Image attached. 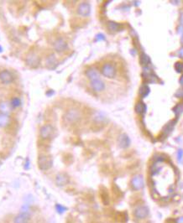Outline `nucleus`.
<instances>
[{"label": "nucleus", "instance_id": "nucleus-24", "mask_svg": "<svg viewBox=\"0 0 183 223\" xmlns=\"http://www.w3.org/2000/svg\"><path fill=\"white\" fill-rule=\"evenodd\" d=\"M94 120H95L97 122H103L104 121H106V118L105 116H103L102 113H97L94 118Z\"/></svg>", "mask_w": 183, "mask_h": 223}, {"label": "nucleus", "instance_id": "nucleus-35", "mask_svg": "<svg viewBox=\"0 0 183 223\" xmlns=\"http://www.w3.org/2000/svg\"><path fill=\"white\" fill-rule=\"evenodd\" d=\"M181 42H182L183 44V34H182V37H181Z\"/></svg>", "mask_w": 183, "mask_h": 223}, {"label": "nucleus", "instance_id": "nucleus-8", "mask_svg": "<svg viewBox=\"0 0 183 223\" xmlns=\"http://www.w3.org/2000/svg\"><path fill=\"white\" fill-rule=\"evenodd\" d=\"M77 13L79 15L83 16V17H87L88 16L90 13H91V6L88 3H81L77 9Z\"/></svg>", "mask_w": 183, "mask_h": 223}, {"label": "nucleus", "instance_id": "nucleus-10", "mask_svg": "<svg viewBox=\"0 0 183 223\" xmlns=\"http://www.w3.org/2000/svg\"><path fill=\"white\" fill-rule=\"evenodd\" d=\"M54 48L57 52H63L67 48V43L65 41L64 39L59 38L54 42Z\"/></svg>", "mask_w": 183, "mask_h": 223}, {"label": "nucleus", "instance_id": "nucleus-6", "mask_svg": "<svg viewBox=\"0 0 183 223\" xmlns=\"http://www.w3.org/2000/svg\"><path fill=\"white\" fill-rule=\"evenodd\" d=\"M54 129L51 124H45V125L42 126L40 131V134H41V139H47L51 138L52 133H53Z\"/></svg>", "mask_w": 183, "mask_h": 223}, {"label": "nucleus", "instance_id": "nucleus-4", "mask_svg": "<svg viewBox=\"0 0 183 223\" xmlns=\"http://www.w3.org/2000/svg\"><path fill=\"white\" fill-rule=\"evenodd\" d=\"M31 216L28 211H24L14 217V223H29L30 221Z\"/></svg>", "mask_w": 183, "mask_h": 223}, {"label": "nucleus", "instance_id": "nucleus-25", "mask_svg": "<svg viewBox=\"0 0 183 223\" xmlns=\"http://www.w3.org/2000/svg\"><path fill=\"white\" fill-rule=\"evenodd\" d=\"M56 210L59 214H63L66 211V208L61 204H57V205H56Z\"/></svg>", "mask_w": 183, "mask_h": 223}, {"label": "nucleus", "instance_id": "nucleus-19", "mask_svg": "<svg viewBox=\"0 0 183 223\" xmlns=\"http://www.w3.org/2000/svg\"><path fill=\"white\" fill-rule=\"evenodd\" d=\"M108 27L111 31L113 32H116V31H119L121 28V24L119 23H116L113 21H109L108 23Z\"/></svg>", "mask_w": 183, "mask_h": 223}, {"label": "nucleus", "instance_id": "nucleus-36", "mask_svg": "<svg viewBox=\"0 0 183 223\" xmlns=\"http://www.w3.org/2000/svg\"><path fill=\"white\" fill-rule=\"evenodd\" d=\"M0 165H1V160H0Z\"/></svg>", "mask_w": 183, "mask_h": 223}, {"label": "nucleus", "instance_id": "nucleus-30", "mask_svg": "<svg viewBox=\"0 0 183 223\" xmlns=\"http://www.w3.org/2000/svg\"><path fill=\"white\" fill-rule=\"evenodd\" d=\"M176 95L177 96V97H183V89H179Z\"/></svg>", "mask_w": 183, "mask_h": 223}, {"label": "nucleus", "instance_id": "nucleus-26", "mask_svg": "<svg viewBox=\"0 0 183 223\" xmlns=\"http://www.w3.org/2000/svg\"><path fill=\"white\" fill-rule=\"evenodd\" d=\"M175 69H176V72L181 73L183 71V62H176L175 64Z\"/></svg>", "mask_w": 183, "mask_h": 223}, {"label": "nucleus", "instance_id": "nucleus-12", "mask_svg": "<svg viewBox=\"0 0 183 223\" xmlns=\"http://www.w3.org/2000/svg\"><path fill=\"white\" fill-rule=\"evenodd\" d=\"M91 87L93 89V91L99 92V91H102V90H104L105 84L101 79H97V80L91 81Z\"/></svg>", "mask_w": 183, "mask_h": 223}, {"label": "nucleus", "instance_id": "nucleus-31", "mask_svg": "<svg viewBox=\"0 0 183 223\" xmlns=\"http://www.w3.org/2000/svg\"><path fill=\"white\" fill-rule=\"evenodd\" d=\"M178 55H179V56L181 59H183V46L181 49H180V51H178Z\"/></svg>", "mask_w": 183, "mask_h": 223}, {"label": "nucleus", "instance_id": "nucleus-13", "mask_svg": "<svg viewBox=\"0 0 183 223\" xmlns=\"http://www.w3.org/2000/svg\"><path fill=\"white\" fill-rule=\"evenodd\" d=\"M118 143H119V145L120 148L122 149H126L128 148L130 144V139H129V136L125 134V133H123L119 136V139H118Z\"/></svg>", "mask_w": 183, "mask_h": 223}, {"label": "nucleus", "instance_id": "nucleus-29", "mask_svg": "<svg viewBox=\"0 0 183 223\" xmlns=\"http://www.w3.org/2000/svg\"><path fill=\"white\" fill-rule=\"evenodd\" d=\"M104 40H105V36H104V34H97V36H96V41H104Z\"/></svg>", "mask_w": 183, "mask_h": 223}, {"label": "nucleus", "instance_id": "nucleus-22", "mask_svg": "<svg viewBox=\"0 0 183 223\" xmlns=\"http://www.w3.org/2000/svg\"><path fill=\"white\" fill-rule=\"evenodd\" d=\"M140 61H141V64L142 65H147L149 64L150 59H149V57L147 55L143 53V54L141 55V56H140Z\"/></svg>", "mask_w": 183, "mask_h": 223}, {"label": "nucleus", "instance_id": "nucleus-17", "mask_svg": "<svg viewBox=\"0 0 183 223\" xmlns=\"http://www.w3.org/2000/svg\"><path fill=\"white\" fill-rule=\"evenodd\" d=\"M10 123V117L0 112V128H5Z\"/></svg>", "mask_w": 183, "mask_h": 223}, {"label": "nucleus", "instance_id": "nucleus-9", "mask_svg": "<svg viewBox=\"0 0 183 223\" xmlns=\"http://www.w3.org/2000/svg\"><path fill=\"white\" fill-rule=\"evenodd\" d=\"M13 80H14V76H13V75L10 71L4 70V71H2L0 72V81L3 83L9 84V83H11Z\"/></svg>", "mask_w": 183, "mask_h": 223}, {"label": "nucleus", "instance_id": "nucleus-14", "mask_svg": "<svg viewBox=\"0 0 183 223\" xmlns=\"http://www.w3.org/2000/svg\"><path fill=\"white\" fill-rule=\"evenodd\" d=\"M13 110V107L9 101H2L0 102V112L9 115Z\"/></svg>", "mask_w": 183, "mask_h": 223}, {"label": "nucleus", "instance_id": "nucleus-33", "mask_svg": "<svg viewBox=\"0 0 183 223\" xmlns=\"http://www.w3.org/2000/svg\"><path fill=\"white\" fill-rule=\"evenodd\" d=\"M180 84L181 85V86H183V75L181 76V78H180Z\"/></svg>", "mask_w": 183, "mask_h": 223}, {"label": "nucleus", "instance_id": "nucleus-32", "mask_svg": "<svg viewBox=\"0 0 183 223\" xmlns=\"http://www.w3.org/2000/svg\"><path fill=\"white\" fill-rule=\"evenodd\" d=\"M176 223H183V216H181L179 218H177L176 221Z\"/></svg>", "mask_w": 183, "mask_h": 223}, {"label": "nucleus", "instance_id": "nucleus-27", "mask_svg": "<svg viewBox=\"0 0 183 223\" xmlns=\"http://www.w3.org/2000/svg\"><path fill=\"white\" fill-rule=\"evenodd\" d=\"M183 110V105L181 104H178L176 105L175 108H174V112H175V113H176V116L180 115L181 113V112Z\"/></svg>", "mask_w": 183, "mask_h": 223}, {"label": "nucleus", "instance_id": "nucleus-18", "mask_svg": "<svg viewBox=\"0 0 183 223\" xmlns=\"http://www.w3.org/2000/svg\"><path fill=\"white\" fill-rule=\"evenodd\" d=\"M56 65V58L55 56V55H50L46 59V66L50 69L54 68Z\"/></svg>", "mask_w": 183, "mask_h": 223}, {"label": "nucleus", "instance_id": "nucleus-5", "mask_svg": "<svg viewBox=\"0 0 183 223\" xmlns=\"http://www.w3.org/2000/svg\"><path fill=\"white\" fill-rule=\"evenodd\" d=\"M131 186L135 190H139L144 187V178L140 175L134 176L131 179Z\"/></svg>", "mask_w": 183, "mask_h": 223}, {"label": "nucleus", "instance_id": "nucleus-16", "mask_svg": "<svg viewBox=\"0 0 183 223\" xmlns=\"http://www.w3.org/2000/svg\"><path fill=\"white\" fill-rule=\"evenodd\" d=\"M86 75L90 79V81H93V80H97V79H100V75H99V71L93 69V68H90L88 71H86Z\"/></svg>", "mask_w": 183, "mask_h": 223}, {"label": "nucleus", "instance_id": "nucleus-28", "mask_svg": "<svg viewBox=\"0 0 183 223\" xmlns=\"http://www.w3.org/2000/svg\"><path fill=\"white\" fill-rule=\"evenodd\" d=\"M183 158V150L182 149H179L178 151H177V159H178V161L181 162V159Z\"/></svg>", "mask_w": 183, "mask_h": 223}, {"label": "nucleus", "instance_id": "nucleus-7", "mask_svg": "<svg viewBox=\"0 0 183 223\" xmlns=\"http://www.w3.org/2000/svg\"><path fill=\"white\" fill-rule=\"evenodd\" d=\"M134 215L138 219H144V218H145L146 216L149 215V209L146 206H138L135 210Z\"/></svg>", "mask_w": 183, "mask_h": 223}, {"label": "nucleus", "instance_id": "nucleus-1", "mask_svg": "<svg viewBox=\"0 0 183 223\" xmlns=\"http://www.w3.org/2000/svg\"><path fill=\"white\" fill-rule=\"evenodd\" d=\"M52 165H53V161L51 157H48L46 155H41L38 159L39 169H41L42 171H45V170L51 169Z\"/></svg>", "mask_w": 183, "mask_h": 223}, {"label": "nucleus", "instance_id": "nucleus-3", "mask_svg": "<svg viewBox=\"0 0 183 223\" xmlns=\"http://www.w3.org/2000/svg\"><path fill=\"white\" fill-rule=\"evenodd\" d=\"M102 74L108 78H113L116 75L115 67L110 63H106L102 67Z\"/></svg>", "mask_w": 183, "mask_h": 223}, {"label": "nucleus", "instance_id": "nucleus-20", "mask_svg": "<svg viewBox=\"0 0 183 223\" xmlns=\"http://www.w3.org/2000/svg\"><path fill=\"white\" fill-rule=\"evenodd\" d=\"M146 111V106L142 101H139L135 106V112L138 114H142Z\"/></svg>", "mask_w": 183, "mask_h": 223}, {"label": "nucleus", "instance_id": "nucleus-2", "mask_svg": "<svg viewBox=\"0 0 183 223\" xmlns=\"http://www.w3.org/2000/svg\"><path fill=\"white\" fill-rule=\"evenodd\" d=\"M80 118H81V112L76 108H72V109L68 110L64 116V119L66 120V122H70V123L77 122Z\"/></svg>", "mask_w": 183, "mask_h": 223}, {"label": "nucleus", "instance_id": "nucleus-21", "mask_svg": "<svg viewBox=\"0 0 183 223\" xmlns=\"http://www.w3.org/2000/svg\"><path fill=\"white\" fill-rule=\"evenodd\" d=\"M149 93V88L148 86H146V85H143L142 87H140L139 89V94L141 95V97H147Z\"/></svg>", "mask_w": 183, "mask_h": 223}, {"label": "nucleus", "instance_id": "nucleus-15", "mask_svg": "<svg viewBox=\"0 0 183 223\" xmlns=\"http://www.w3.org/2000/svg\"><path fill=\"white\" fill-rule=\"evenodd\" d=\"M26 62H27V64L31 66V67H37L39 64H40V59L38 57L37 55H35L32 54L30 55H29L26 59Z\"/></svg>", "mask_w": 183, "mask_h": 223}, {"label": "nucleus", "instance_id": "nucleus-23", "mask_svg": "<svg viewBox=\"0 0 183 223\" xmlns=\"http://www.w3.org/2000/svg\"><path fill=\"white\" fill-rule=\"evenodd\" d=\"M10 103L12 105L13 108H19L21 105V100L19 97H14L12 98V100L10 101Z\"/></svg>", "mask_w": 183, "mask_h": 223}, {"label": "nucleus", "instance_id": "nucleus-34", "mask_svg": "<svg viewBox=\"0 0 183 223\" xmlns=\"http://www.w3.org/2000/svg\"><path fill=\"white\" fill-rule=\"evenodd\" d=\"M3 51V48H2V46H0V52H2Z\"/></svg>", "mask_w": 183, "mask_h": 223}, {"label": "nucleus", "instance_id": "nucleus-11", "mask_svg": "<svg viewBox=\"0 0 183 223\" xmlns=\"http://www.w3.org/2000/svg\"><path fill=\"white\" fill-rule=\"evenodd\" d=\"M56 183L58 186H64L69 183V177L65 173H60L56 177Z\"/></svg>", "mask_w": 183, "mask_h": 223}]
</instances>
